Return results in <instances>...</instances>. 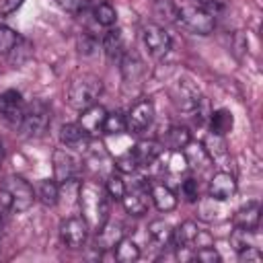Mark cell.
<instances>
[{
  "instance_id": "15",
  "label": "cell",
  "mask_w": 263,
  "mask_h": 263,
  "mask_svg": "<svg viewBox=\"0 0 263 263\" xmlns=\"http://www.w3.org/2000/svg\"><path fill=\"white\" fill-rule=\"evenodd\" d=\"M208 193L212 199L216 201H228L234 197L236 193V179L226 173V171H218L214 173V177L210 179V187H208Z\"/></svg>"
},
{
  "instance_id": "11",
  "label": "cell",
  "mask_w": 263,
  "mask_h": 263,
  "mask_svg": "<svg viewBox=\"0 0 263 263\" xmlns=\"http://www.w3.org/2000/svg\"><path fill=\"white\" fill-rule=\"evenodd\" d=\"M25 111L23 95L16 88H8L0 95V119H4L8 125H18Z\"/></svg>"
},
{
  "instance_id": "31",
  "label": "cell",
  "mask_w": 263,
  "mask_h": 263,
  "mask_svg": "<svg viewBox=\"0 0 263 263\" xmlns=\"http://www.w3.org/2000/svg\"><path fill=\"white\" fill-rule=\"evenodd\" d=\"M101 132L105 136H119L123 132H127V123H125V115H121L119 111H113V113H107L105 121H103V127Z\"/></svg>"
},
{
  "instance_id": "25",
  "label": "cell",
  "mask_w": 263,
  "mask_h": 263,
  "mask_svg": "<svg viewBox=\"0 0 263 263\" xmlns=\"http://www.w3.org/2000/svg\"><path fill=\"white\" fill-rule=\"evenodd\" d=\"M35 197H37L43 205H47V208L58 205V199H60V183H58L55 179H43V181L37 185Z\"/></svg>"
},
{
  "instance_id": "38",
  "label": "cell",
  "mask_w": 263,
  "mask_h": 263,
  "mask_svg": "<svg viewBox=\"0 0 263 263\" xmlns=\"http://www.w3.org/2000/svg\"><path fill=\"white\" fill-rule=\"evenodd\" d=\"M16 41H18V33L6 25H0V55H8V51L14 47Z\"/></svg>"
},
{
  "instance_id": "5",
  "label": "cell",
  "mask_w": 263,
  "mask_h": 263,
  "mask_svg": "<svg viewBox=\"0 0 263 263\" xmlns=\"http://www.w3.org/2000/svg\"><path fill=\"white\" fill-rule=\"evenodd\" d=\"M177 23L195 33V35H210L214 31V14L201 6H191V4H183L179 6V12H177Z\"/></svg>"
},
{
  "instance_id": "45",
  "label": "cell",
  "mask_w": 263,
  "mask_h": 263,
  "mask_svg": "<svg viewBox=\"0 0 263 263\" xmlns=\"http://www.w3.org/2000/svg\"><path fill=\"white\" fill-rule=\"evenodd\" d=\"M185 4H191V6H201V8H205V0H185Z\"/></svg>"
},
{
  "instance_id": "35",
  "label": "cell",
  "mask_w": 263,
  "mask_h": 263,
  "mask_svg": "<svg viewBox=\"0 0 263 263\" xmlns=\"http://www.w3.org/2000/svg\"><path fill=\"white\" fill-rule=\"evenodd\" d=\"M177 12H179V4H175L173 0L154 2V14L164 23H177Z\"/></svg>"
},
{
  "instance_id": "16",
  "label": "cell",
  "mask_w": 263,
  "mask_h": 263,
  "mask_svg": "<svg viewBox=\"0 0 263 263\" xmlns=\"http://www.w3.org/2000/svg\"><path fill=\"white\" fill-rule=\"evenodd\" d=\"M123 224L117 222V220H107L99 230H97V249L99 251H113L115 245L123 238Z\"/></svg>"
},
{
  "instance_id": "41",
  "label": "cell",
  "mask_w": 263,
  "mask_h": 263,
  "mask_svg": "<svg viewBox=\"0 0 263 263\" xmlns=\"http://www.w3.org/2000/svg\"><path fill=\"white\" fill-rule=\"evenodd\" d=\"M181 195H183L187 201H197V199H199V185H197V179L187 177L185 181H181Z\"/></svg>"
},
{
  "instance_id": "12",
  "label": "cell",
  "mask_w": 263,
  "mask_h": 263,
  "mask_svg": "<svg viewBox=\"0 0 263 263\" xmlns=\"http://www.w3.org/2000/svg\"><path fill=\"white\" fill-rule=\"evenodd\" d=\"M171 97H173L175 107H177L179 111H183V113H189V115L195 111V107H197L199 101L203 99V97L199 95V90H197L191 82H187V80L175 82V86H173V90H171Z\"/></svg>"
},
{
  "instance_id": "34",
  "label": "cell",
  "mask_w": 263,
  "mask_h": 263,
  "mask_svg": "<svg viewBox=\"0 0 263 263\" xmlns=\"http://www.w3.org/2000/svg\"><path fill=\"white\" fill-rule=\"evenodd\" d=\"M125 189H127V187H125V181L121 179V175H117V173H109V175H107L105 191H107V195L111 197V201H121Z\"/></svg>"
},
{
  "instance_id": "8",
  "label": "cell",
  "mask_w": 263,
  "mask_h": 263,
  "mask_svg": "<svg viewBox=\"0 0 263 263\" xmlns=\"http://www.w3.org/2000/svg\"><path fill=\"white\" fill-rule=\"evenodd\" d=\"M142 41L154 60H162L171 51V35L156 23H148L142 27Z\"/></svg>"
},
{
  "instance_id": "27",
  "label": "cell",
  "mask_w": 263,
  "mask_h": 263,
  "mask_svg": "<svg viewBox=\"0 0 263 263\" xmlns=\"http://www.w3.org/2000/svg\"><path fill=\"white\" fill-rule=\"evenodd\" d=\"M189 142H191V134L183 125H171L164 134V144L171 150H183L189 146Z\"/></svg>"
},
{
  "instance_id": "10",
  "label": "cell",
  "mask_w": 263,
  "mask_h": 263,
  "mask_svg": "<svg viewBox=\"0 0 263 263\" xmlns=\"http://www.w3.org/2000/svg\"><path fill=\"white\" fill-rule=\"evenodd\" d=\"M80 171V160L76 158V154L68 148H55L53 150V179L58 183L76 179Z\"/></svg>"
},
{
  "instance_id": "4",
  "label": "cell",
  "mask_w": 263,
  "mask_h": 263,
  "mask_svg": "<svg viewBox=\"0 0 263 263\" xmlns=\"http://www.w3.org/2000/svg\"><path fill=\"white\" fill-rule=\"evenodd\" d=\"M49 121H51L49 105L45 101H41V99H35L29 105H25L21 123L16 127H18V134L23 138H39V136L45 134Z\"/></svg>"
},
{
  "instance_id": "46",
  "label": "cell",
  "mask_w": 263,
  "mask_h": 263,
  "mask_svg": "<svg viewBox=\"0 0 263 263\" xmlns=\"http://www.w3.org/2000/svg\"><path fill=\"white\" fill-rule=\"evenodd\" d=\"M2 154H4V150H2V144H0V160H2Z\"/></svg>"
},
{
  "instance_id": "2",
  "label": "cell",
  "mask_w": 263,
  "mask_h": 263,
  "mask_svg": "<svg viewBox=\"0 0 263 263\" xmlns=\"http://www.w3.org/2000/svg\"><path fill=\"white\" fill-rule=\"evenodd\" d=\"M35 199L37 197L33 187L23 177L10 175L0 183V210L4 212H27L35 203Z\"/></svg>"
},
{
  "instance_id": "42",
  "label": "cell",
  "mask_w": 263,
  "mask_h": 263,
  "mask_svg": "<svg viewBox=\"0 0 263 263\" xmlns=\"http://www.w3.org/2000/svg\"><path fill=\"white\" fill-rule=\"evenodd\" d=\"M238 259L240 261H247V263H259L263 259V255H261V249L259 247H247V249L238 251Z\"/></svg>"
},
{
  "instance_id": "7",
  "label": "cell",
  "mask_w": 263,
  "mask_h": 263,
  "mask_svg": "<svg viewBox=\"0 0 263 263\" xmlns=\"http://www.w3.org/2000/svg\"><path fill=\"white\" fill-rule=\"evenodd\" d=\"M173 242H175V247H187V249L195 251L201 247H210L212 236L205 230H201L193 220H185L173 230Z\"/></svg>"
},
{
  "instance_id": "32",
  "label": "cell",
  "mask_w": 263,
  "mask_h": 263,
  "mask_svg": "<svg viewBox=\"0 0 263 263\" xmlns=\"http://www.w3.org/2000/svg\"><path fill=\"white\" fill-rule=\"evenodd\" d=\"M31 53H33V45H31L27 39L18 37V41L14 43V47L8 51V60H10V64L16 68V66H21V64H25V62L31 58Z\"/></svg>"
},
{
  "instance_id": "17",
  "label": "cell",
  "mask_w": 263,
  "mask_h": 263,
  "mask_svg": "<svg viewBox=\"0 0 263 263\" xmlns=\"http://www.w3.org/2000/svg\"><path fill=\"white\" fill-rule=\"evenodd\" d=\"M132 152L138 160V166H150L162 156V144L158 140H140Z\"/></svg>"
},
{
  "instance_id": "43",
  "label": "cell",
  "mask_w": 263,
  "mask_h": 263,
  "mask_svg": "<svg viewBox=\"0 0 263 263\" xmlns=\"http://www.w3.org/2000/svg\"><path fill=\"white\" fill-rule=\"evenodd\" d=\"M224 8H226V0H205V10H210L212 14Z\"/></svg>"
},
{
  "instance_id": "3",
  "label": "cell",
  "mask_w": 263,
  "mask_h": 263,
  "mask_svg": "<svg viewBox=\"0 0 263 263\" xmlns=\"http://www.w3.org/2000/svg\"><path fill=\"white\" fill-rule=\"evenodd\" d=\"M101 92H103L101 78H97L92 74H80L70 82L68 92H66V101L72 109L84 111V109H88L97 103Z\"/></svg>"
},
{
  "instance_id": "20",
  "label": "cell",
  "mask_w": 263,
  "mask_h": 263,
  "mask_svg": "<svg viewBox=\"0 0 263 263\" xmlns=\"http://www.w3.org/2000/svg\"><path fill=\"white\" fill-rule=\"evenodd\" d=\"M173 240V228L166 220H152L148 224V242L154 249H164Z\"/></svg>"
},
{
  "instance_id": "18",
  "label": "cell",
  "mask_w": 263,
  "mask_h": 263,
  "mask_svg": "<svg viewBox=\"0 0 263 263\" xmlns=\"http://www.w3.org/2000/svg\"><path fill=\"white\" fill-rule=\"evenodd\" d=\"M148 193H150V199L152 203L156 205L158 212H171L177 208V195L173 193V189L164 183H150L148 187Z\"/></svg>"
},
{
  "instance_id": "14",
  "label": "cell",
  "mask_w": 263,
  "mask_h": 263,
  "mask_svg": "<svg viewBox=\"0 0 263 263\" xmlns=\"http://www.w3.org/2000/svg\"><path fill=\"white\" fill-rule=\"evenodd\" d=\"M154 121V105L150 101H140L136 103L129 113L125 115V123H127V129L134 132V134H142L146 132Z\"/></svg>"
},
{
  "instance_id": "23",
  "label": "cell",
  "mask_w": 263,
  "mask_h": 263,
  "mask_svg": "<svg viewBox=\"0 0 263 263\" xmlns=\"http://www.w3.org/2000/svg\"><path fill=\"white\" fill-rule=\"evenodd\" d=\"M230 245L234 247V251H242L247 247H259V234L257 228H242V226H234L232 234H230Z\"/></svg>"
},
{
  "instance_id": "30",
  "label": "cell",
  "mask_w": 263,
  "mask_h": 263,
  "mask_svg": "<svg viewBox=\"0 0 263 263\" xmlns=\"http://www.w3.org/2000/svg\"><path fill=\"white\" fill-rule=\"evenodd\" d=\"M189 168V162H187V156L183 154V150H171L166 154V162H164V173L171 175V177H181L185 175Z\"/></svg>"
},
{
  "instance_id": "36",
  "label": "cell",
  "mask_w": 263,
  "mask_h": 263,
  "mask_svg": "<svg viewBox=\"0 0 263 263\" xmlns=\"http://www.w3.org/2000/svg\"><path fill=\"white\" fill-rule=\"evenodd\" d=\"M113 166H115V171H119V173H123V175H132V173H136V171L140 168V166H138V160H136V156H134V152H132V148H129L127 152L115 156Z\"/></svg>"
},
{
  "instance_id": "22",
  "label": "cell",
  "mask_w": 263,
  "mask_h": 263,
  "mask_svg": "<svg viewBox=\"0 0 263 263\" xmlns=\"http://www.w3.org/2000/svg\"><path fill=\"white\" fill-rule=\"evenodd\" d=\"M105 117H107V111L101 107V105H92V107H88V109H84V111H80V125L92 136V134H97V132H101V127H103V121H105Z\"/></svg>"
},
{
  "instance_id": "9",
  "label": "cell",
  "mask_w": 263,
  "mask_h": 263,
  "mask_svg": "<svg viewBox=\"0 0 263 263\" xmlns=\"http://www.w3.org/2000/svg\"><path fill=\"white\" fill-rule=\"evenodd\" d=\"M148 187H150V183L144 177H140V179H136L132 189H125V193L121 197V203H123V210L129 216L138 218V216H144L148 212V205H150Z\"/></svg>"
},
{
  "instance_id": "26",
  "label": "cell",
  "mask_w": 263,
  "mask_h": 263,
  "mask_svg": "<svg viewBox=\"0 0 263 263\" xmlns=\"http://www.w3.org/2000/svg\"><path fill=\"white\" fill-rule=\"evenodd\" d=\"M232 127H234V117L228 109H216L210 113V129L214 134L226 136L232 132Z\"/></svg>"
},
{
  "instance_id": "29",
  "label": "cell",
  "mask_w": 263,
  "mask_h": 263,
  "mask_svg": "<svg viewBox=\"0 0 263 263\" xmlns=\"http://www.w3.org/2000/svg\"><path fill=\"white\" fill-rule=\"evenodd\" d=\"M113 253H115V259L119 261V263H134V261H138L140 259V247L132 240V238H121L117 245H115V249H113Z\"/></svg>"
},
{
  "instance_id": "40",
  "label": "cell",
  "mask_w": 263,
  "mask_h": 263,
  "mask_svg": "<svg viewBox=\"0 0 263 263\" xmlns=\"http://www.w3.org/2000/svg\"><path fill=\"white\" fill-rule=\"evenodd\" d=\"M60 8H64L70 14H82L90 8V0H55Z\"/></svg>"
},
{
  "instance_id": "37",
  "label": "cell",
  "mask_w": 263,
  "mask_h": 263,
  "mask_svg": "<svg viewBox=\"0 0 263 263\" xmlns=\"http://www.w3.org/2000/svg\"><path fill=\"white\" fill-rule=\"evenodd\" d=\"M78 53L80 58H95L99 53V41L90 33H82L78 37Z\"/></svg>"
},
{
  "instance_id": "44",
  "label": "cell",
  "mask_w": 263,
  "mask_h": 263,
  "mask_svg": "<svg viewBox=\"0 0 263 263\" xmlns=\"http://www.w3.org/2000/svg\"><path fill=\"white\" fill-rule=\"evenodd\" d=\"M234 47H236V51H245L247 49V37L242 35V31H238L234 35Z\"/></svg>"
},
{
  "instance_id": "28",
  "label": "cell",
  "mask_w": 263,
  "mask_h": 263,
  "mask_svg": "<svg viewBox=\"0 0 263 263\" xmlns=\"http://www.w3.org/2000/svg\"><path fill=\"white\" fill-rule=\"evenodd\" d=\"M203 150H205V154H208L212 160H218V158L226 156V152H228L226 136H220V134L210 132V134L203 138Z\"/></svg>"
},
{
  "instance_id": "6",
  "label": "cell",
  "mask_w": 263,
  "mask_h": 263,
  "mask_svg": "<svg viewBox=\"0 0 263 263\" xmlns=\"http://www.w3.org/2000/svg\"><path fill=\"white\" fill-rule=\"evenodd\" d=\"M88 224L82 216H66L60 222V240L68 249H82L88 240Z\"/></svg>"
},
{
  "instance_id": "33",
  "label": "cell",
  "mask_w": 263,
  "mask_h": 263,
  "mask_svg": "<svg viewBox=\"0 0 263 263\" xmlns=\"http://www.w3.org/2000/svg\"><path fill=\"white\" fill-rule=\"evenodd\" d=\"M92 16H95V21H97L101 27H113V25L117 23V10H115L109 2L97 4L95 10H92Z\"/></svg>"
},
{
  "instance_id": "13",
  "label": "cell",
  "mask_w": 263,
  "mask_h": 263,
  "mask_svg": "<svg viewBox=\"0 0 263 263\" xmlns=\"http://www.w3.org/2000/svg\"><path fill=\"white\" fill-rule=\"evenodd\" d=\"M60 142L72 152H86L90 146V134L80 123H64L60 127Z\"/></svg>"
},
{
  "instance_id": "39",
  "label": "cell",
  "mask_w": 263,
  "mask_h": 263,
  "mask_svg": "<svg viewBox=\"0 0 263 263\" xmlns=\"http://www.w3.org/2000/svg\"><path fill=\"white\" fill-rule=\"evenodd\" d=\"M193 261H201V263H220L222 257H220V253L214 249V245H210V247L195 249V251H193Z\"/></svg>"
},
{
  "instance_id": "47",
  "label": "cell",
  "mask_w": 263,
  "mask_h": 263,
  "mask_svg": "<svg viewBox=\"0 0 263 263\" xmlns=\"http://www.w3.org/2000/svg\"><path fill=\"white\" fill-rule=\"evenodd\" d=\"M0 230H2V226H0ZM0 234H2V232H0Z\"/></svg>"
},
{
  "instance_id": "24",
  "label": "cell",
  "mask_w": 263,
  "mask_h": 263,
  "mask_svg": "<svg viewBox=\"0 0 263 263\" xmlns=\"http://www.w3.org/2000/svg\"><path fill=\"white\" fill-rule=\"evenodd\" d=\"M121 72H123V80H125L127 84L138 82V80H140V76L144 74L142 60H140L136 53L125 51V53L121 55Z\"/></svg>"
},
{
  "instance_id": "19",
  "label": "cell",
  "mask_w": 263,
  "mask_h": 263,
  "mask_svg": "<svg viewBox=\"0 0 263 263\" xmlns=\"http://www.w3.org/2000/svg\"><path fill=\"white\" fill-rule=\"evenodd\" d=\"M101 49L105 51V55H107L109 60H121V55L125 53V41H123L121 29H109V31L103 35Z\"/></svg>"
},
{
  "instance_id": "1",
  "label": "cell",
  "mask_w": 263,
  "mask_h": 263,
  "mask_svg": "<svg viewBox=\"0 0 263 263\" xmlns=\"http://www.w3.org/2000/svg\"><path fill=\"white\" fill-rule=\"evenodd\" d=\"M78 208L88 228L97 232L109 220L111 197L107 195L105 187H101L95 181H86V183H80V189H78Z\"/></svg>"
},
{
  "instance_id": "21",
  "label": "cell",
  "mask_w": 263,
  "mask_h": 263,
  "mask_svg": "<svg viewBox=\"0 0 263 263\" xmlns=\"http://www.w3.org/2000/svg\"><path fill=\"white\" fill-rule=\"evenodd\" d=\"M259 218H261V205H259V201H247L242 208L236 210L232 222H234V226L257 228L259 226Z\"/></svg>"
}]
</instances>
